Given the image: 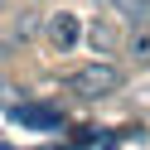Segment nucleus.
I'll return each mask as SVG.
<instances>
[{"instance_id":"obj_2","label":"nucleus","mask_w":150,"mask_h":150,"mask_svg":"<svg viewBox=\"0 0 150 150\" xmlns=\"http://www.w3.org/2000/svg\"><path fill=\"white\" fill-rule=\"evenodd\" d=\"M49 39L58 44V49H68V44L78 39V24H73V15H58V20H49Z\"/></svg>"},{"instance_id":"obj_4","label":"nucleus","mask_w":150,"mask_h":150,"mask_svg":"<svg viewBox=\"0 0 150 150\" xmlns=\"http://www.w3.org/2000/svg\"><path fill=\"white\" fill-rule=\"evenodd\" d=\"M131 49H136V58H150V29H136V34H131Z\"/></svg>"},{"instance_id":"obj_3","label":"nucleus","mask_w":150,"mask_h":150,"mask_svg":"<svg viewBox=\"0 0 150 150\" xmlns=\"http://www.w3.org/2000/svg\"><path fill=\"white\" fill-rule=\"evenodd\" d=\"M111 44H116L111 24H97V29H92V49H111Z\"/></svg>"},{"instance_id":"obj_1","label":"nucleus","mask_w":150,"mask_h":150,"mask_svg":"<svg viewBox=\"0 0 150 150\" xmlns=\"http://www.w3.org/2000/svg\"><path fill=\"white\" fill-rule=\"evenodd\" d=\"M73 87H78L82 97H111V92L121 87V68H111V63H87V68L73 73Z\"/></svg>"}]
</instances>
